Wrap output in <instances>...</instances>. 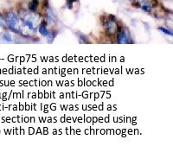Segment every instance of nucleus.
I'll list each match as a JSON object with an SVG mask.
<instances>
[{
  "label": "nucleus",
  "instance_id": "3",
  "mask_svg": "<svg viewBox=\"0 0 173 146\" xmlns=\"http://www.w3.org/2000/svg\"><path fill=\"white\" fill-rule=\"evenodd\" d=\"M117 40H118V43H133L131 42L132 39L130 37V35H129V31L127 29H124L122 26H118L117 28Z\"/></svg>",
  "mask_w": 173,
  "mask_h": 146
},
{
  "label": "nucleus",
  "instance_id": "10",
  "mask_svg": "<svg viewBox=\"0 0 173 146\" xmlns=\"http://www.w3.org/2000/svg\"><path fill=\"white\" fill-rule=\"evenodd\" d=\"M57 36V31H53V32H51L50 34H49V36H47L48 37V41H49V43H52L53 41H54V39L55 38V36Z\"/></svg>",
  "mask_w": 173,
  "mask_h": 146
},
{
  "label": "nucleus",
  "instance_id": "2",
  "mask_svg": "<svg viewBox=\"0 0 173 146\" xmlns=\"http://www.w3.org/2000/svg\"><path fill=\"white\" fill-rule=\"evenodd\" d=\"M6 22L7 24L9 25L10 29L15 32V33H19L20 32V21L19 17L14 12H9L6 15Z\"/></svg>",
  "mask_w": 173,
  "mask_h": 146
},
{
  "label": "nucleus",
  "instance_id": "1",
  "mask_svg": "<svg viewBox=\"0 0 173 146\" xmlns=\"http://www.w3.org/2000/svg\"><path fill=\"white\" fill-rule=\"evenodd\" d=\"M22 18H23L24 25L27 26L32 32H34L37 29L38 25L40 24L39 14H37L36 12L26 13Z\"/></svg>",
  "mask_w": 173,
  "mask_h": 146
},
{
  "label": "nucleus",
  "instance_id": "11",
  "mask_svg": "<svg viewBox=\"0 0 173 146\" xmlns=\"http://www.w3.org/2000/svg\"><path fill=\"white\" fill-rule=\"evenodd\" d=\"M7 26V22H6V19L5 17L0 14V27H3V28H5Z\"/></svg>",
  "mask_w": 173,
  "mask_h": 146
},
{
  "label": "nucleus",
  "instance_id": "5",
  "mask_svg": "<svg viewBox=\"0 0 173 146\" xmlns=\"http://www.w3.org/2000/svg\"><path fill=\"white\" fill-rule=\"evenodd\" d=\"M152 1L153 0H139V7H141L142 10H145V12L150 13L152 10Z\"/></svg>",
  "mask_w": 173,
  "mask_h": 146
},
{
  "label": "nucleus",
  "instance_id": "7",
  "mask_svg": "<svg viewBox=\"0 0 173 146\" xmlns=\"http://www.w3.org/2000/svg\"><path fill=\"white\" fill-rule=\"evenodd\" d=\"M38 6H39L38 0H31L28 5V9L30 12H36V10L38 9Z\"/></svg>",
  "mask_w": 173,
  "mask_h": 146
},
{
  "label": "nucleus",
  "instance_id": "14",
  "mask_svg": "<svg viewBox=\"0 0 173 146\" xmlns=\"http://www.w3.org/2000/svg\"><path fill=\"white\" fill-rule=\"evenodd\" d=\"M129 1H135V0H129Z\"/></svg>",
  "mask_w": 173,
  "mask_h": 146
},
{
  "label": "nucleus",
  "instance_id": "8",
  "mask_svg": "<svg viewBox=\"0 0 173 146\" xmlns=\"http://www.w3.org/2000/svg\"><path fill=\"white\" fill-rule=\"evenodd\" d=\"M78 36H79V39L81 41V43H89V40H88V37L84 35L83 33H81L79 32L78 33Z\"/></svg>",
  "mask_w": 173,
  "mask_h": 146
},
{
  "label": "nucleus",
  "instance_id": "4",
  "mask_svg": "<svg viewBox=\"0 0 173 146\" xmlns=\"http://www.w3.org/2000/svg\"><path fill=\"white\" fill-rule=\"evenodd\" d=\"M103 25L106 34L108 36H113L114 35H116L117 28H118V24H117L116 21H111L107 18V21Z\"/></svg>",
  "mask_w": 173,
  "mask_h": 146
},
{
  "label": "nucleus",
  "instance_id": "9",
  "mask_svg": "<svg viewBox=\"0 0 173 146\" xmlns=\"http://www.w3.org/2000/svg\"><path fill=\"white\" fill-rule=\"evenodd\" d=\"M158 29L161 31V32H163L164 34L167 35V36H172V30H171V29H167V28H165V27H158Z\"/></svg>",
  "mask_w": 173,
  "mask_h": 146
},
{
  "label": "nucleus",
  "instance_id": "12",
  "mask_svg": "<svg viewBox=\"0 0 173 146\" xmlns=\"http://www.w3.org/2000/svg\"><path fill=\"white\" fill-rule=\"evenodd\" d=\"M79 0H67V6L69 9H72V6L74 2H78Z\"/></svg>",
  "mask_w": 173,
  "mask_h": 146
},
{
  "label": "nucleus",
  "instance_id": "6",
  "mask_svg": "<svg viewBox=\"0 0 173 146\" xmlns=\"http://www.w3.org/2000/svg\"><path fill=\"white\" fill-rule=\"evenodd\" d=\"M37 29H38V31H39L40 34L42 35V36H48L49 34H50V30H49L48 27H47V24H46L45 21L40 22Z\"/></svg>",
  "mask_w": 173,
  "mask_h": 146
},
{
  "label": "nucleus",
  "instance_id": "13",
  "mask_svg": "<svg viewBox=\"0 0 173 146\" xmlns=\"http://www.w3.org/2000/svg\"><path fill=\"white\" fill-rule=\"evenodd\" d=\"M3 37H4V39L6 40L7 42H10V41H11V36H10L9 34H5L3 36Z\"/></svg>",
  "mask_w": 173,
  "mask_h": 146
}]
</instances>
